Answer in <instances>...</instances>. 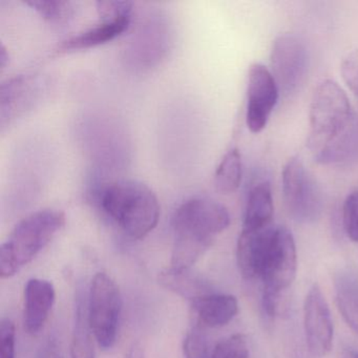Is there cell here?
I'll use <instances>...</instances> for the list:
<instances>
[{"mask_svg":"<svg viewBox=\"0 0 358 358\" xmlns=\"http://www.w3.org/2000/svg\"><path fill=\"white\" fill-rule=\"evenodd\" d=\"M248 356L246 337L242 334H234L217 343L211 358H248Z\"/></svg>","mask_w":358,"mask_h":358,"instance_id":"7402d4cb","label":"cell"},{"mask_svg":"<svg viewBox=\"0 0 358 358\" xmlns=\"http://www.w3.org/2000/svg\"><path fill=\"white\" fill-rule=\"evenodd\" d=\"M89 320L83 312L77 315L76 328L71 343V358H96Z\"/></svg>","mask_w":358,"mask_h":358,"instance_id":"44dd1931","label":"cell"},{"mask_svg":"<svg viewBox=\"0 0 358 358\" xmlns=\"http://www.w3.org/2000/svg\"><path fill=\"white\" fill-rule=\"evenodd\" d=\"M341 71L345 85L358 98V50L345 56L341 62Z\"/></svg>","mask_w":358,"mask_h":358,"instance_id":"d4e9b609","label":"cell"},{"mask_svg":"<svg viewBox=\"0 0 358 358\" xmlns=\"http://www.w3.org/2000/svg\"><path fill=\"white\" fill-rule=\"evenodd\" d=\"M9 59V55H7V50L3 45H1V50H0V64L1 68H5L6 62Z\"/></svg>","mask_w":358,"mask_h":358,"instance_id":"4316f807","label":"cell"},{"mask_svg":"<svg viewBox=\"0 0 358 358\" xmlns=\"http://www.w3.org/2000/svg\"><path fill=\"white\" fill-rule=\"evenodd\" d=\"M282 189L289 215L299 223H312L322 210V196L313 176L299 158H291L282 169Z\"/></svg>","mask_w":358,"mask_h":358,"instance_id":"8992f818","label":"cell"},{"mask_svg":"<svg viewBox=\"0 0 358 358\" xmlns=\"http://www.w3.org/2000/svg\"><path fill=\"white\" fill-rule=\"evenodd\" d=\"M303 329L310 353L324 357L330 353L334 327L326 297L317 284L312 285L303 303Z\"/></svg>","mask_w":358,"mask_h":358,"instance_id":"8fae6325","label":"cell"},{"mask_svg":"<svg viewBox=\"0 0 358 358\" xmlns=\"http://www.w3.org/2000/svg\"><path fill=\"white\" fill-rule=\"evenodd\" d=\"M192 303L199 327L203 328L225 326L238 312V299L230 294L210 293Z\"/></svg>","mask_w":358,"mask_h":358,"instance_id":"9a60e30c","label":"cell"},{"mask_svg":"<svg viewBox=\"0 0 358 358\" xmlns=\"http://www.w3.org/2000/svg\"><path fill=\"white\" fill-rule=\"evenodd\" d=\"M185 358H211L210 347L206 335L196 327L187 333L183 343Z\"/></svg>","mask_w":358,"mask_h":358,"instance_id":"603a6c76","label":"cell"},{"mask_svg":"<svg viewBox=\"0 0 358 358\" xmlns=\"http://www.w3.org/2000/svg\"><path fill=\"white\" fill-rule=\"evenodd\" d=\"M275 228L272 224L259 229L243 228L236 247V261L246 280L262 278Z\"/></svg>","mask_w":358,"mask_h":358,"instance_id":"7c38bea8","label":"cell"},{"mask_svg":"<svg viewBox=\"0 0 358 358\" xmlns=\"http://www.w3.org/2000/svg\"><path fill=\"white\" fill-rule=\"evenodd\" d=\"M270 64L280 93L285 96L295 93L305 81L309 68L305 43L295 35H280L272 43Z\"/></svg>","mask_w":358,"mask_h":358,"instance_id":"ba28073f","label":"cell"},{"mask_svg":"<svg viewBox=\"0 0 358 358\" xmlns=\"http://www.w3.org/2000/svg\"><path fill=\"white\" fill-rule=\"evenodd\" d=\"M101 205L108 217L136 240L152 232L160 217V204L155 192L134 180H121L104 188Z\"/></svg>","mask_w":358,"mask_h":358,"instance_id":"3957f363","label":"cell"},{"mask_svg":"<svg viewBox=\"0 0 358 358\" xmlns=\"http://www.w3.org/2000/svg\"><path fill=\"white\" fill-rule=\"evenodd\" d=\"M297 270L296 247L292 234L276 226L262 280L265 294H285L294 282Z\"/></svg>","mask_w":358,"mask_h":358,"instance_id":"9c48e42d","label":"cell"},{"mask_svg":"<svg viewBox=\"0 0 358 358\" xmlns=\"http://www.w3.org/2000/svg\"><path fill=\"white\" fill-rule=\"evenodd\" d=\"M66 215L43 209L31 213L14 228L0 248V275L9 278L33 261L64 227Z\"/></svg>","mask_w":358,"mask_h":358,"instance_id":"277c9868","label":"cell"},{"mask_svg":"<svg viewBox=\"0 0 358 358\" xmlns=\"http://www.w3.org/2000/svg\"><path fill=\"white\" fill-rule=\"evenodd\" d=\"M242 157L238 148L226 152L215 171V185L217 192L230 194L236 192L242 181Z\"/></svg>","mask_w":358,"mask_h":358,"instance_id":"d6986e66","label":"cell"},{"mask_svg":"<svg viewBox=\"0 0 358 358\" xmlns=\"http://www.w3.org/2000/svg\"><path fill=\"white\" fill-rule=\"evenodd\" d=\"M308 148L320 164H343L358 158V116L335 81H322L314 91Z\"/></svg>","mask_w":358,"mask_h":358,"instance_id":"6da1fadb","label":"cell"},{"mask_svg":"<svg viewBox=\"0 0 358 358\" xmlns=\"http://www.w3.org/2000/svg\"><path fill=\"white\" fill-rule=\"evenodd\" d=\"M280 90L270 70L261 64L250 66L247 81L246 123L251 133L265 129L278 103Z\"/></svg>","mask_w":358,"mask_h":358,"instance_id":"30bf717a","label":"cell"},{"mask_svg":"<svg viewBox=\"0 0 358 358\" xmlns=\"http://www.w3.org/2000/svg\"><path fill=\"white\" fill-rule=\"evenodd\" d=\"M97 11L100 22L95 26L69 37L54 50L55 54L70 53L103 45L129 28L131 20L133 3L129 1H98Z\"/></svg>","mask_w":358,"mask_h":358,"instance_id":"52a82bcc","label":"cell"},{"mask_svg":"<svg viewBox=\"0 0 358 358\" xmlns=\"http://www.w3.org/2000/svg\"><path fill=\"white\" fill-rule=\"evenodd\" d=\"M229 224V213L221 203L206 196L185 201L173 217L175 244L171 261L179 267H192Z\"/></svg>","mask_w":358,"mask_h":358,"instance_id":"7a4b0ae2","label":"cell"},{"mask_svg":"<svg viewBox=\"0 0 358 358\" xmlns=\"http://www.w3.org/2000/svg\"><path fill=\"white\" fill-rule=\"evenodd\" d=\"M335 295L343 320L358 334V278L352 273L338 274L335 280Z\"/></svg>","mask_w":358,"mask_h":358,"instance_id":"ac0fdd59","label":"cell"},{"mask_svg":"<svg viewBox=\"0 0 358 358\" xmlns=\"http://www.w3.org/2000/svg\"><path fill=\"white\" fill-rule=\"evenodd\" d=\"M38 96V83L29 75L14 77L1 85L0 110L1 125L11 122L30 110Z\"/></svg>","mask_w":358,"mask_h":358,"instance_id":"4fadbf2b","label":"cell"},{"mask_svg":"<svg viewBox=\"0 0 358 358\" xmlns=\"http://www.w3.org/2000/svg\"><path fill=\"white\" fill-rule=\"evenodd\" d=\"M26 5L55 24L69 22L74 14V5L64 0H27Z\"/></svg>","mask_w":358,"mask_h":358,"instance_id":"ffe728a7","label":"cell"},{"mask_svg":"<svg viewBox=\"0 0 358 358\" xmlns=\"http://www.w3.org/2000/svg\"><path fill=\"white\" fill-rule=\"evenodd\" d=\"M55 288L49 280L32 278L24 288V328L36 334L45 326L55 303Z\"/></svg>","mask_w":358,"mask_h":358,"instance_id":"5bb4252c","label":"cell"},{"mask_svg":"<svg viewBox=\"0 0 358 358\" xmlns=\"http://www.w3.org/2000/svg\"><path fill=\"white\" fill-rule=\"evenodd\" d=\"M343 224L347 236L358 242V188L345 198L343 206Z\"/></svg>","mask_w":358,"mask_h":358,"instance_id":"cb8c5ba5","label":"cell"},{"mask_svg":"<svg viewBox=\"0 0 358 358\" xmlns=\"http://www.w3.org/2000/svg\"><path fill=\"white\" fill-rule=\"evenodd\" d=\"M273 211L271 186L269 182H259L249 192L243 228L259 229L269 226L272 224Z\"/></svg>","mask_w":358,"mask_h":358,"instance_id":"e0dca14e","label":"cell"},{"mask_svg":"<svg viewBox=\"0 0 358 358\" xmlns=\"http://www.w3.org/2000/svg\"><path fill=\"white\" fill-rule=\"evenodd\" d=\"M121 309L122 299L116 282L103 272L96 274L90 291L87 320L92 334L103 349L116 343Z\"/></svg>","mask_w":358,"mask_h":358,"instance_id":"5b68a950","label":"cell"},{"mask_svg":"<svg viewBox=\"0 0 358 358\" xmlns=\"http://www.w3.org/2000/svg\"><path fill=\"white\" fill-rule=\"evenodd\" d=\"M341 358H358V352L353 350H345Z\"/></svg>","mask_w":358,"mask_h":358,"instance_id":"83f0119b","label":"cell"},{"mask_svg":"<svg viewBox=\"0 0 358 358\" xmlns=\"http://www.w3.org/2000/svg\"><path fill=\"white\" fill-rule=\"evenodd\" d=\"M15 326L3 320L0 326V358H15Z\"/></svg>","mask_w":358,"mask_h":358,"instance_id":"484cf974","label":"cell"},{"mask_svg":"<svg viewBox=\"0 0 358 358\" xmlns=\"http://www.w3.org/2000/svg\"><path fill=\"white\" fill-rule=\"evenodd\" d=\"M158 282L163 288L180 295L183 299L194 301L210 294L211 287L201 276L192 273L190 269H176L169 267L159 273Z\"/></svg>","mask_w":358,"mask_h":358,"instance_id":"2e32d148","label":"cell"},{"mask_svg":"<svg viewBox=\"0 0 358 358\" xmlns=\"http://www.w3.org/2000/svg\"><path fill=\"white\" fill-rule=\"evenodd\" d=\"M52 358H62V356L59 355H54Z\"/></svg>","mask_w":358,"mask_h":358,"instance_id":"f1b7e54d","label":"cell"}]
</instances>
